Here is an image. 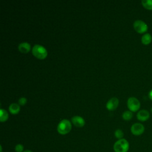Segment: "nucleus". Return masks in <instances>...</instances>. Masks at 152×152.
<instances>
[{
  "mask_svg": "<svg viewBox=\"0 0 152 152\" xmlns=\"http://www.w3.org/2000/svg\"><path fill=\"white\" fill-rule=\"evenodd\" d=\"M129 148V142L125 138L118 140L113 145V150L115 152H128Z\"/></svg>",
  "mask_w": 152,
  "mask_h": 152,
  "instance_id": "1",
  "label": "nucleus"
},
{
  "mask_svg": "<svg viewBox=\"0 0 152 152\" xmlns=\"http://www.w3.org/2000/svg\"><path fill=\"white\" fill-rule=\"evenodd\" d=\"M72 128V125L71 122L66 119H64L61 120L57 126L58 132L62 135H65L70 132Z\"/></svg>",
  "mask_w": 152,
  "mask_h": 152,
  "instance_id": "2",
  "label": "nucleus"
},
{
  "mask_svg": "<svg viewBox=\"0 0 152 152\" xmlns=\"http://www.w3.org/2000/svg\"><path fill=\"white\" fill-rule=\"evenodd\" d=\"M32 53L37 58L42 59L46 57L48 51L43 46L36 44L32 48Z\"/></svg>",
  "mask_w": 152,
  "mask_h": 152,
  "instance_id": "3",
  "label": "nucleus"
},
{
  "mask_svg": "<svg viewBox=\"0 0 152 152\" xmlns=\"http://www.w3.org/2000/svg\"><path fill=\"white\" fill-rule=\"evenodd\" d=\"M127 106L130 111L137 112L141 106L140 102L138 99L134 97H130L127 100Z\"/></svg>",
  "mask_w": 152,
  "mask_h": 152,
  "instance_id": "4",
  "label": "nucleus"
},
{
  "mask_svg": "<svg viewBox=\"0 0 152 152\" xmlns=\"http://www.w3.org/2000/svg\"><path fill=\"white\" fill-rule=\"evenodd\" d=\"M133 27L135 30L138 33H144L148 30L147 24L141 20H137L134 22Z\"/></svg>",
  "mask_w": 152,
  "mask_h": 152,
  "instance_id": "5",
  "label": "nucleus"
},
{
  "mask_svg": "<svg viewBox=\"0 0 152 152\" xmlns=\"http://www.w3.org/2000/svg\"><path fill=\"white\" fill-rule=\"evenodd\" d=\"M145 128L144 126L141 123H135L132 125L131 127V133L136 136L141 135L144 132Z\"/></svg>",
  "mask_w": 152,
  "mask_h": 152,
  "instance_id": "6",
  "label": "nucleus"
},
{
  "mask_svg": "<svg viewBox=\"0 0 152 152\" xmlns=\"http://www.w3.org/2000/svg\"><path fill=\"white\" fill-rule=\"evenodd\" d=\"M137 118L138 120L141 122H144L147 121L150 118V113L148 110L145 109L140 110L138 112L137 114Z\"/></svg>",
  "mask_w": 152,
  "mask_h": 152,
  "instance_id": "7",
  "label": "nucleus"
},
{
  "mask_svg": "<svg viewBox=\"0 0 152 152\" xmlns=\"http://www.w3.org/2000/svg\"><path fill=\"white\" fill-rule=\"evenodd\" d=\"M119 104V100L116 97H112L110 99L107 103H106V107L110 110H115L118 106Z\"/></svg>",
  "mask_w": 152,
  "mask_h": 152,
  "instance_id": "8",
  "label": "nucleus"
},
{
  "mask_svg": "<svg viewBox=\"0 0 152 152\" xmlns=\"http://www.w3.org/2000/svg\"><path fill=\"white\" fill-rule=\"evenodd\" d=\"M72 124L77 127H82L85 125V120L80 116H74L71 118Z\"/></svg>",
  "mask_w": 152,
  "mask_h": 152,
  "instance_id": "9",
  "label": "nucleus"
},
{
  "mask_svg": "<svg viewBox=\"0 0 152 152\" xmlns=\"http://www.w3.org/2000/svg\"><path fill=\"white\" fill-rule=\"evenodd\" d=\"M18 50L22 53H27L31 48L30 45L26 42H21L18 45Z\"/></svg>",
  "mask_w": 152,
  "mask_h": 152,
  "instance_id": "10",
  "label": "nucleus"
},
{
  "mask_svg": "<svg viewBox=\"0 0 152 152\" xmlns=\"http://www.w3.org/2000/svg\"><path fill=\"white\" fill-rule=\"evenodd\" d=\"M141 42L143 45H149L151 42V40H152V36L151 35L148 33H145L142 35V36L141 37Z\"/></svg>",
  "mask_w": 152,
  "mask_h": 152,
  "instance_id": "11",
  "label": "nucleus"
},
{
  "mask_svg": "<svg viewBox=\"0 0 152 152\" xmlns=\"http://www.w3.org/2000/svg\"><path fill=\"white\" fill-rule=\"evenodd\" d=\"M20 109V107L18 104L12 103L9 106V110L10 111L11 113L13 114H16L17 113Z\"/></svg>",
  "mask_w": 152,
  "mask_h": 152,
  "instance_id": "12",
  "label": "nucleus"
},
{
  "mask_svg": "<svg viewBox=\"0 0 152 152\" xmlns=\"http://www.w3.org/2000/svg\"><path fill=\"white\" fill-rule=\"evenodd\" d=\"M8 118V112L4 109H1L0 110V121L1 122H4L7 121Z\"/></svg>",
  "mask_w": 152,
  "mask_h": 152,
  "instance_id": "13",
  "label": "nucleus"
},
{
  "mask_svg": "<svg viewBox=\"0 0 152 152\" xmlns=\"http://www.w3.org/2000/svg\"><path fill=\"white\" fill-rule=\"evenodd\" d=\"M141 4L145 9L152 10V0H142Z\"/></svg>",
  "mask_w": 152,
  "mask_h": 152,
  "instance_id": "14",
  "label": "nucleus"
},
{
  "mask_svg": "<svg viewBox=\"0 0 152 152\" xmlns=\"http://www.w3.org/2000/svg\"><path fill=\"white\" fill-rule=\"evenodd\" d=\"M122 118L125 120V121H129L130 119H132V116H133V114H132V112L130 111V110H126L123 113H122Z\"/></svg>",
  "mask_w": 152,
  "mask_h": 152,
  "instance_id": "15",
  "label": "nucleus"
},
{
  "mask_svg": "<svg viewBox=\"0 0 152 152\" xmlns=\"http://www.w3.org/2000/svg\"><path fill=\"white\" fill-rule=\"evenodd\" d=\"M115 136L116 137V138H117L118 140L122 139L124 137V132L123 131L120 129H117L115 131Z\"/></svg>",
  "mask_w": 152,
  "mask_h": 152,
  "instance_id": "16",
  "label": "nucleus"
},
{
  "mask_svg": "<svg viewBox=\"0 0 152 152\" xmlns=\"http://www.w3.org/2000/svg\"><path fill=\"white\" fill-rule=\"evenodd\" d=\"M15 151L16 152H23L24 150V146L21 144H18L15 147Z\"/></svg>",
  "mask_w": 152,
  "mask_h": 152,
  "instance_id": "17",
  "label": "nucleus"
},
{
  "mask_svg": "<svg viewBox=\"0 0 152 152\" xmlns=\"http://www.w3.org/2000/svg\"><path fill=\"white\" fill-rule=\"evenodd\" d=\"M27 102V99L26 97H22L18 99V103L20 105H24Z\"/></svg>",
  "mask_w": 152,
  "mask_h": 152,
  "instance_id": "18",
  "label": "nucleus"
},
{
  "mask_svg": "<svg viewBox=\"0 0 152 152\" xmlns=\"http://www.w3.org/2000/svg\"><path fill=\"white\" fill-rule=\"evenodd\" d=\"M148 97L151 100H152V89L148 93Z\"/></svg>",
  "mask_w": 152,
  "mask_h": 152,
  "instance_id": "19",
  "label": "nucleus"
},
{
  "mask_svg": "<svg viewBox=\"0 0 152 152\" xmlns=\"http://www.w3.org/2000/svg\"><path fill=\"white\" fill-rule=\"evenodd\" d=\"M23 152H33V151L31 150H26Z\"/></svg>",
  "mask_w": 152,
  "mask_h": 152,
  "instance_id": "20",
  "label": "nucleus"
},
{
  "mask_svg": "<svg viewBox=\"0 0 152 152\" xmlns=\"http://www.w3.org/2000/svg\"><path fill=\"white\" fill-rule=\"evenodd\" d=\"M151 113H152V107H151Z\"/></svg>",
  "mask_w": 152,
  "mask_h": 152,
  "instance_id": "21",
  "label": "nucleus"
}]
</instances>
